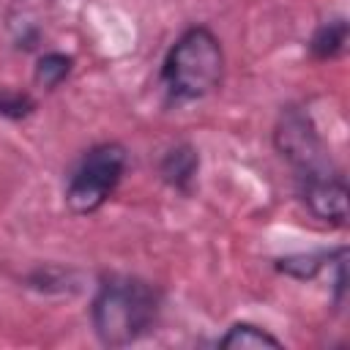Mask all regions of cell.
Masks as SVG:
<instances>
[{
  "instance_id": "1",
  "label": "cell",
  "mask_w": 350,
  "mask_h": 350,
  "mask_svg": "<svg viewBox=\"0 0 350 350\" xmlns=\"http://www.w3.org/2000/svg\"><path fill=\"white\" fill-rule=\"evenodd\" d=\"M273 148L293 170V186L312 219L345 227L347 224V180L331 159L314 118L301 104L282 107L273 123Z\"/></svg>"
},
{
  "instance_id": "6",
  "label": "cell",
  "mask_w": 350,
  "mask_h": 350,
  "mask_svg": "<svg viewBox=\"0 0 350 350\" xmlns=\"http://www.w3.org/2000/svg\"><path fill=\"white\" fill-rule=\"evenodd\" d=\"M345 252V246L336 249H314V252H293V254H282L273 260V268L290 279L298 282H312L317 279L323 271L331 268V262Z\"/></svg>"
},
{
  "instance_id": "10",
  "label": "cell",
  "mask_w": 350,
  "mask_h": 350,
  "mask_svg": "<svg viewBox=\"0 0 350 350\" xmlns=\"http://www.w3.org/2000/svg\"><path fill=\"white\" fill-rule=\"evenodd\" d=\"M36 98L27 90H11L0 88V118L5 120H25L36 112Z\"/></svg>"
},
{
  "instance_id": "2",
  "label": "cell",
  "mask_w": 350,
  "mask_h": 350,
  "mask_svg": "<svg viewBox=\"0 0 350 350\" xmlns=\"http://www.w3.org/2000/svg\"><path fill=\"white\" fill-rule=\"evenodd\" d=\"M164 293L131 273H104L90 301V325L104 347H129L156 331Z\"/></svg>"
},
{
  "instance_id": "4",
  "label": "cell",
  "mask_w": 350,
  "mask_h": 350,
  "mask_svg": "<svg viewBox=\"0 0 350 350\" xmlns=\"http://www.w3.org/2000/svg\"><path fill=\"white\" fill-rule=\"evenodd\" d=\"M129 167V150L118 139H104L90 145L77 164L71 167L66 186H63V202L74 216H90L107 205V200L120 186Z\"/></svg>"
},
{
  "instance_id": "11",
  "label": "cell",
  "mask_w": 350,
  "mask_h": 350,
  "mask_svg": "<svg viewBox=\"0 0 350 350\" xmlns=\"http://www.w3.org/2000/svg\"><path fill=\"white\" fill-rule=\"evenodd\" d=\"M68 276L71 271H63V268H36L30 276H27V284L36 287V290H66L68 287Z\"/></svg>"
},
{
  "instance_id": "9",
  "label": "cell",
  "mask_w": 350,
  "mask_h": 350,
  "mask_svg": "<svg viewBox=\"0 0 350 350\" xmlns=\"http://www.w3.org/2000/svg\"><path fill=\"white\" fill-rule=\"evenodd\" d=\"M74 71V57L66 55V52H44L36 57V66H33V82L44 90H55L60 88Z\"/></svg>"
},
{
  "instance_id": "3",
  "label": "cell",
  "mask_w": 350,
  "mask_h": 350,
  "mask_svg": "<svg viewBox=\"0 0 350 350\" xmlns=\"http://www.w3.org/2000/svg\"><path fill=\"white\" fill-rule=\"evenodd\" d=\"M224 46L208 25L186 27L167 49L161 60V88L170 101L191 104L213 90L224 79Z\"/></svg>"
},
{
  "instance_id": "7",
  "label": "cell",
  "mask_w": 350,
  "mask_h": 350,
  "mask_svg": "<svg viewBox=\"0 0 350 350\" xmlns=\"http://www.w3.org/2000/svg\"><path fill=\"white\" fill-rule=\"evenodd\" d=\"M347 38H350V27H347L345 16L325 19L314 27V33L309 38V52L314 60H336L345 55Z\"/></svg>"
},
{
  "instance_id": "8",
  "label": "cell",
  "mask_w": 350,
  "mask_h": 350,
  "mask_svg": "<svg viewBox=\"0 0 350 350\" xmlns=\"http://www.w3.org/2000/svg\"><path fill=\"white\" fill-rule=\"evenodd\" d=\"M284 342L279 336H273L268 328L257 325V323H249V320H238L232 323L219 339H216V347L221 350H243V347H282Z\"/></svg>"
},
{
  "instance_id": "5",
  "label": "cell",
  "mask_w": 350,
  "mask_h": 350,
  "mask_svg": "<svg viewBox=\"0 0 350 350\" xmlns=\"http://www.w3.org/2000/svg\"><path fill=\"white\" fill-rule=\"evenodd\" d=\"M197 175H200V150L189 139L172 142L161 153V159H159V178L172 191L191 194L194 183H197Z\"/></svg>"
}]
</instances>
